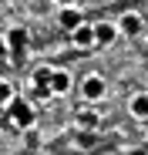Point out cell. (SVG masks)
<instances>
[{
  "instance_id": "obj_13",
  "label": "cell",
  "mask_w": 148,
  "mask_h": 155,
  "mask_svg": "<svg viewBox=\"0 0 148 155\" xmlns=\"http://www.w3.org/2000/svg\"><path fill=\"white\" fill-rule=\"evenodd\" d=\"M51 4H54V7H74L78 0H51Z\"/></svg>"
},
{
  "instance_id": "obj_12",
  "label": "cell",
  "mask_w": 148,
  "mask_h": 155,
  "mask_svg": "<svg viewBox=\"0 0 148 155\" xmlns=\"http://www.w3.org/2000/svg\"><path fill=\"white\" fill-rule=\"evenodd\" d=\"M7 58H10V47H7V37L0 34V61H7Z\"/></svg>"
},
{
  "instance_id": "obj_4",
  "label": "cell",
  "mask_w": 148,
  "mask_h": 155,
  "mask_svg": "<svg viewBox=\"0 0 148 155\" xmlns=\"http://www.w3.org/2000/svg\"><path fill=\"white\" fill-rule=\"evenodd\" d=\"M47 88H51L54 98H64L74 91V74L67 68H51V78H47Z\"/></svg>"
},
{
  "instance_id": "obj_9",
  "label": "cell",
  "mask_w": 148,
  "mask_h": 155,
  "mask_svg": "<svg viewBox=\"0 0 148 155\" xmlns=\"http://www.w3.org/2000/svg\"><path fill=\"white\" fill-rule=\"evenodd\" d=\"M81 20H88V17L78 10V4H74V7H57V27L61 31H74Z\"/></svg>"
},
{
  "instance_id": "obj_7",
  "label": "cell",
  "mask_w": 148,
  "mask_h": 155,
  "mask_svg": "<svg viewBox=\"0 0 148 155\" xmlns=\"http://www.w3.org/2000/svg\"><path fill=\"white\" fill-rule=\"evenodd\" d=\"M74 125L84 128V132H98V128H101V111H98V105H81L74 111Z\"/></svg>"
},
{
  "instance_id": "obj_10",
  "label": "cell",
  "mask_w": 148,
  "mask_h": 155,
  "mask_svg": "<svg viewBox=\"0 0 148 155\" xmlns=\"http://www.w3.org/2000/svg\"><path fill=\"white\" fill-rule=\"evenodd\" d=\"M4 37H7V47H10L14 58H24V54H27V34H24L20 27H10Z\"/></svg>"
},
{
  "instance_id": "obj_5",
  "label": "cell",
  "mask_w": 148,
  "mask_h": 155,
  "mask_svg": "<svg viewBox=\"0 0 148 155\" xmlns=\"http://www.w3.org/2000/svg\"><path fill=\"white\" fill-rule=\"evenodd\" d=\"M91 27H94V44L98 47H111L121 34H118V24L111 17H101V20H91Z\"/></svg>"
},
{
  "instance_id": "obj_14",
  "label": "cell",
  "mask_w": 148,
  "mask_h": 155,
  "mask_svg": "<svg viewBox=\"0 0 148 155\" xmlns=\"http://www.w3.org/2000/svg\"><path fill=\"white\" fill-rule=\"evenodd\" d=\"M128 155H148V152H145V148H135V152H128Z\"/></svg>"
},
{
  "instance_id": "obj_1",
  "label": "cell",
  "mask_w": 148,
  "mask_h": 155,
  "mask_svg": "<svg viewBox=\"0 0 148 155\" xmlns=\"http://www.w3.org/2000/svg\"><path fill=\"white\" fill-rule=\"evenodd\" d=\"M105 94H108V81L98 71H88L81 81H78V98L84 101V105H98Z\"/></svg>"
},
{
  "instance_id": "obj_15",
  "label": "cell",
  "mask_w": 148,
  "mask_h": 155,
  "mask_svg": "<svg viewBox=\"0 0 148 155\" xmlns=\"http://www.w3.org/2000/svg\"><path fill=\"white\" fill-rule=\"evenodd\" d=\"M141 37H145V41H148V24H145V34H141Z\"/></svg>"
},
{
  "instance_id": "obj_11",
  "label": "cell",
  "mask_w": 148,
  "mask_h": 155,
  "mask_svg": "<svg viewBox=\"0 0 148 155\" xmlns=\"http://www.w3.org/2000/svg\"><path fill=\"white\" fill-rule=\"evenodd\" d=\"M14 98H17V91H14V84L7 81V78H0V111H7Z\"/></svg>"
},
{
  "instance_id": "obj_8",
  "label": "cell",
  "mask_w": 148,
  "mask_h": 155,
  "mask_svg": "<svg viewBox=\"0 0 148 155\" xmlns=\"http://www.w3.org/2000/svg\"><path fill=\"white\" fill-rule=\"evenodd\" d=\"M128 118L148 121V91H135V94L128 98Z\"/></svg>"
},
{
  "instance_id": "obj_2",
  "label": "cell",
  "mask_w": 148,
  "mask_h": 155,
  "mask_svg": "<svg viewBox=\"0 0 148 155\" xmlns=\"http://www.w3.org/2000/svg\"><path fill=\"white\" fill-rule=\"evenodd\" d=\"M7 111H10V121L20 128V132L37 125V108H34V101H27V98H14Z\"/></svg>"
},
{
  "instance_id": "obj_6",
  "label": "cell",
  "mask_w": 148,
  "mask_h": 155,
  "mask_svg": "<svg viewBox=\"0 0 148 155\" xmlns=\"http://www.w3.org/2000/svg\"><path fill=\"white\" fill-rule=\"evenodd\" d=\"M67 37H71V47H74V51H91V47H98V44H94V27H91V20H81L74 31H67Z\"/></svg>"
},
{
  "instance_id": "obj_3",
  "label": "cell",
  "mask_w": 148,
  "mask_h": 155,
  "mask_svg": "<svg viewBox=\"0 0 148 155\" xmlns=\"http://www.w3.org/2000/svg\"><path fill=\"white\" fill-rule=\"evenodd\" d=\"M114 24H118V34H121V37L135 41V37L145 34V24H148V20H145L138 10H125V14H118V17H114Z\"/></svg>"
}]
</instances>
